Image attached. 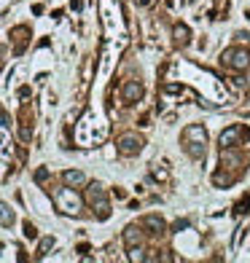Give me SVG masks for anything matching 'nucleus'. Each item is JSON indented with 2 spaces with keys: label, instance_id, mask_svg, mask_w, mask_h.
<instances>
[{
  "label": "nucleus",
  "instance_id": "f257e3e1",
  "mask_svg": "<svg viewBox=\"0 0 250 263\" xmlns=\"http://www.w3.org/2000/svg\"><path fill=\"white\" fill-rule=\"evenodd\" d=\"M54 204H56V210H59L62 215H78V212H81V207H83V199L78 196L70 185H67V188L54 191Z\"/></svg>",
  "mask_w": 250,
  "mask_h": 263
},
{
  "label": "nucleus",
  "instance_id": "f03ea898",
  "mask_svg": "<svg viewBox=\"0 0 250 263\" xmlns=\"http://www.w3.org/2000/svg\"><path fill=\"white\" fill-rule=\"evenodd\" d=\"M223 65L234 67L237 73H245L250 67V51L248 49H229V51H223Z\"/></svg>",
  "mask_w": 250,
  "mask_h": 263
},
{
  "label": "nucleus",
  "instance_id": "7ed1b4c3",
  "mask_svg": "<svg viewBox=\"0 0 250 263\" xmlns=\"http://www.w3.org/2000/svg\"><path fill=\"white\" fill-rule=\"evenodd\" d=\"M143 151V140L138 134H121L118 137V153L121 156H138Z\"/></svg>",
  "mask_w": 250,
  "mask_h": 263
},
{
  "label": "nucleus",
  "instance_id": "20e7f679",
  "mask_svg": "<svg viewBox=\"0 0 250 263\" xmlns=\"http://www.w3.org/2000/svg\"><path fill=\"white\" fill-rule=\"evenodd\" d=\"M242 137H245V129H242L240 124H234V127H229V129L221 132L218 142H221L223 148H237V145L242 142Z\"/></svg>",
  "mask_w": 250,
  "mask_h": 263
},
{
  "label": "nucleus",
  "instance_id": "39448f33",
  "mask_svg": "<svg viewBox=\"0 0 250 263\" xmlns=\"http://www.w3.org/2000/svg\"><path fill=\"white\" fill-rule=\"evenodd\" d=\"M62 180H65V185H70V188L86 185V175H83L81 169H65V172H62Z\"/></svg>",
  "mask_w": 250,
  "mask_h": 263
},
{
  "label": "nucleus",
  "instance_id": "423d86ee",
  "mask_svg": "<svg viewBox=\"0 0 250 263\" xmlns=\"http://www.w3.org/2000/svg\"><path fill=\"white\" fill-rule=\"evenodd\" d=\"M121 94H124V100H127V102H138V100H143V86H140L138 81H129L127 86H124Z\"/></svg>",
  "mask_w": 250,
  "mask_h": 263
},
{
  "label": "nucleus",
  "instance_id": "0eeeda50",
  "mask_svg": "<svg viewBox=\"0 0 250 263\" xmlns=\"http://www.w3.org/2000/svg\"><path fill=\"white\" fill-rule=\"evenodd\" d=\"M186 140L189 142H207V132H204L202 124H191V127L186 129Z\"/></svg>",
  "mask_w": 250,
  "mask_h": 263
},
{
  "label": "nucleus",
  "instance_id": "6e6552de",
  "mask_svg": "<svg viewBox=\"0 0 250 263\" xmlns=\"http://www.w3.org/2000/svg\"><path fill=\"white\" fill-rule=\"evenodd\" d=\"M92 207H94V215H97L100 220H108V218H111V204H108L105 196H100L97 202H92Z\"/></svg>",
  "mask_w": 250,
  "mask_h": 263
},
{
  "label": "nucleus",
  "instance_id": "1a4fd4ad",
  "mask_svg": "<svg viewBox=\"0 0 250 263\" xmlns=\"http://www.w3.org/2000/svg\"><path fill=\"white\" fill-rule=\"evenodd\" d=\"M186 151H189V156H191V158L202 161L204 153H207V142H186Z\"/></svg>",
  "mask_w": 250,
  "mask_h": 263
},
{
  "label": "nucleus",
  "instance_id": "9d476101",
  "mask_svg": "<svg viewBox=\"0 0 250 263\" xmlns=\"http://www.w3.org/2000/svg\"><path fill=\"white\" fill-rule=\"evenodd\" d=\"M143 228H148L151 234H164V220L156 218V215H148V218H143Z\"/></svg>",
  "mask_w": 250,
  "mask_h": 263
},
{
  "label": "nucleus",
  "instance_id": "9b49d317",
  "mask_svg": "<svg viewBox=\"0 0 250 263\" xmlns=\"http://www.w3.org/2000/svg\"><path fill=\"white\" fill-rule=\"evenodd\" d=\"M221 164H223L226 169H229V167H237V164H240V156L234 153V148H223V151H221Z\"/></svg>",
  "mask_w": 250,
  "mask_h": 263
},
{
  "label": "nucleus",
  "instance_id": "f8f14e48",
  "mask_svg": "<svg viewBox=\"0 0 250 263\" xmlns=\"http://www.w3.org/2000/svg\"><path fill=\"white\" fill-rule=\"evenodd\" d=\"M14 220H16L14 218V210H11L5 202H0V226L8 228V226H14Z\"/></svg>",
  "mask_w": 250,
  "mask_h": 263
},
{
  "label": "nucleus",
  "instance_id": "ddd939ff",
  "mask_svg": "<svg viewBox=\"0 0 250 263\" xmlns=\"http://www.w3.org/2000/svg\"><path fill=\"white\" fill-rule=\"evenodd\" d=\"M140 239H143V231H140L138 226H129L127 231H124V242L132 247V244H140Z\"/></svg>",
  "mask_w": 250,
  "mask_h": 263
},
{
  "label": "nucleus",
  "instance_id": "4468645a",
  "mask_svg": "<svg viewBox=\"0 0 250 263\" xmlns=\"http://www.w3.org/2000/svg\"><path fill=\"white\" fill-rule=\"evenodd\" d=\"M129 261H132V263H143V261H148V255H145V250L140 247V244H132V247H129Z\"/></svg>",
  "mask_w": 250,
  "mask_h": 263
},
{
  "label": "nucleus",
  "instance_id": "2eb2a0df",
  "mask_svg": "<svg viewBox=\"0 0 250 263\" xmlns=\"http://www.w3.org/2000/svg\"><path fill=\"white\" fill-rule=\"evenodd\" d=\"M172 35H175V41H178V43H189L191 32H189V27H186V25H175Z\"/></svg>",
  "mask_w": 250,
  "mask_h": 263
},
{
  "label": "nucleus",
  "instance_id": "dca6fc26",
  "mask_svg": "<svg viewBox=\"0 0 250 263\" xmlns=\"http://www.w3.org/2000/svg\"><path fill=\"white\" fill-rule=\"evenodd\" d=\"M100 196H105V193H102V185L100 183H92V185L86 188V202L92 204V202H97Z\"/></svg>",
  "mask_w": 250,
  "mask_h": 263
},
{
  "label": "nucleus",
  "instance_id": "f3484780",
  "mask_svg": "<svg viewBox=\"0 0 250 263\" xmlns=\"http://www.w3.org/2000/svg\"><path fill=\"white\" fill-rule=\"evenodd\" d=\"M54 244H56V239H54V237H43V239H41V244H38V258H43V255H46L51 247H54Z\"/></svg>",
  "mask_w": 250,
  "mask_h": 263
},
{
  "label": "nucleus",
  "instance_id": "a211bd4d",
  "mask_svg": "<svg viewBox=\"0 0 250 263\" xmlns=\"http://www.w3.org/2000/svg\"><path fill=\"white\" fill-rule=\"evenodd\" d=\"M248 207H250V196H245L240 204H237V215H245V212H248Z\"/></svg>",
  "mask_w": 250,
  "mask_h": 263
},
{
  "label": "nucleus",
  "instance_id": "6ab92c4d",
  "mask_svg": "<svg viewBox=\"0 0 250 263\" xmlns=\"http://www.w3.org/2000/svg\"><path fill=\"white\" fill-rule=\"evenodd\" d=\"M213 183H215V185H229L231 177H226V175H215V177H213Z\"/></svg>",
  "mask_w": 250,
  "mask_h": 263
},
{
  "label": "nucleus",
  "instance_id": "aec40b11",
  "mask_svg": "<svg viewBox=\"0 0 250 263\" xmlns=\"http://www.w3.org/2000/svg\"><path fill=\"white\" fill-rule=\"evenodd\" d=\"M178 91H183V86H178V83H169V86H164V94H178Z\"/></svg>",
  "mask_w": 250,
  "mask_h": 263
},
{
  "label": "nucleus",
  "instance_id": "412c9836",
  "mask_svg": "<svg viewBox=\"0 0 250 263\" xmlns=\"http://www.w3.org/2000/svg\"><path fill=\"white\" fill-rule=\"evenodd\" d=\"M46 177H49V169H43V167H41V169L35 172V180H38V183H43Z\"/></svg>",
  "mask_w": 250,
  "mask_h": 263
},
{
  "label": "nucleus",
  "instance_id": "4be33fe9",
  "mask_svg": "<svg viewBox=\"0 0 250 263\" xmlns=\"http://www.w3.org/2000/svg\"><path fill=\"white\" fill-rule=\"evenodd\" d=\"M189 226H191L189 220H178V223H175V228H178V231H183V228H189Z\"/></svg>",
  "mask_w": 250,
  "mask_h": 263
},
{
  "label": "nucleus",
  "instance_id": "5701e85b",
  "mask_svg": "<svg viewBox=\"0 0 250 263\" xmlns=\"http://www.w3.org/2000/svg\"><path fill=\"white\" fill-rule=\"evenodd\" d=\"M25 234H27V237H35V228H32L30 223H27V226H25Z\"/></svg>",
  "mask_w": 250,
  "mask_h": 263
}]
</instances>
